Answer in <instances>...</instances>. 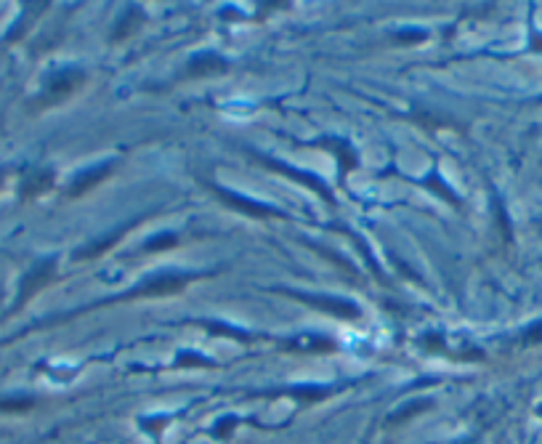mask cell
I'll return each mask as SVG.
<instances>
[{"mask_svg": "<svg viewBox=\"0 0 542 444\" xmlns=\"http://www.w3.org/2000/svg\"><path fill=\"white\" fill-rule=\"evenodd\" d=\"M194 279V274H181V271H160L139 282L136 288L128 290L125 298H157V296H176Z\"/></svg>", "mask_w": 542, "mask_h": 444, "instance_id": "cell-1", "label": "cell"}, {"mask_svg": "<svg viewBox=\"0 0 542 444\" xmlns=\"http://www.w3.org/2000/svg\"><path fill=\"white\" fill-rule=\"evenodd\" d=\"M290 296L298 298L300 303L311 306V309H319L324 311V314L341 317V320H359V317H362V309H359L356 303H351V300L332 298V296H306V293H300V290H293Z\"/></svg>", "mask_w": 542, "mask_h": 444, "instance_id": "cell-2", "label": "cell"}, {"mask_svg": "<svg viewBox=\"0 0 542 444\" xmlns=\"http://www.w3.org/2000/svg\"><path fill=\"white\" fill-rule=\"evenodd\" d=\"M211 189L216 192L218 200H223L229 208H237V211L245 213V216H253V218H285V213H279L277 208H269V205H261V202H255V200H247V197L237 194V192H226V189L218 187V184H211Z\"/></svg>", "mask_w": 542, "mask_h": 444, "instance_id": "cell-3", "label": "cell"}, {"mask_svg": "<svg viewBox=\"0 0 542 444\" xmlns=\"http://www.w3.org/2000/svg\"><path fill=\"white\" fill-rule=\"evenodd\" d=\"M229 72V62L218 54H197L192 56L184 67V78H213Z\"/></svg>", "mask_w": 542, "mask_h": 444, "instance_id": "cell-4", "label": "cell"}, {"mask_svg": "<svg viewBox=\"0 0 542 444\" xmlns=\"http://www.w3.org/2000/svg\"><path fill=\"white\" fill-rule=\"evenodd\" d=\"M83 80H86V72H83V69H61V72H59V75H56V78L48 83L45 99H48V101L66 99L69 93H75V90L83 86Z\"/></svg>", "mask_w": 542, "mask_h": 444, "instance_id": "cell-5", "label": "cell"}, {"mask_svg": "<svg viewBox=\"0 0 542 444\" xmlns=\"http://www.w3.org/2000/svg\"><path fill=\"white\" fill-rule=\"evenodd\" d=\"M253 157L258 160V163H264L269 170H277V173H282V176L295 178V181H300L303 187H309V189H314V192H319L324 200H332V194L327 192V187H324V184H322L317 176H311V173H300V170H293V168L282 165L279 160H271V157H264V155H255V152H253Z\"/></svg>", "mask_w": 542, "mask_h": 444, "instance_id": "cell-6", "label": "cell"}, {"mask_svg": "<svg viewBox=\"0 0 542 444\" xmlns=\"http://www.w3.org/2000/svg\"><path fill=\"white\" fill-rule=\"evenodd\" d=\"M110 173H112V163L86 168L83 173H78V176L72 178V184H69V194H72V197H78V194H86L88 189L99 187L101 181L110 176Z\"/></svg>", "mask_w": 542, "mask_h": 444, "instance_id": "cell-7", "label": "cell"}, {"mask_svg": "<svg viewBox=\"0 0 542 444\" xmlns=\"http://www.w3.org/2000/svg\"><path fill=\"white\" fill-rule=\"evenodd\" d=\"M288 349L293 351H314V354H327V351H335V344L324 335H298V338H290Z\"/></svg>", "mask_w": 542, "mask_h": 444, "instance_id": "cell-8", "label": "cell"}, {"mask_svg": "<svg viewBox=\"0 0 542 444\" xmlns=\"http://www.w3.org/2000/svg\"><path fill=\"white\" fill-rule=\"evenodd\" d=\"M324 144H330L332 155L338 157V163H341V173H351L356 165H359V160H356V152L351 149V144H346L341 139H327Z\"/></svg>", "mask_w": 542, "mask_h": 444, "instance_id": "cell-9", "label": "cell"}, {"mask_svg": "<svg viewBox=\"0 0 542 444\" xmlns=\"http://www.w3.org/2000/svg\"><path fill=\"white\" fill-rule=\"evenodd\" d=\"M128 229H131V223H125V226H117V229H114L110 237H104V240H99V243L88 245L83 253H78V258H96V256H101V253H107L110 247H114V245L120 243Z\"/></svg>", "mask_w": 542, "mask_h": 444, "instance_id": "cell-10", "label": "cell"}, {"mask_svg": "<svg viewBox=\"0 0 542 444\" xmlns=\"http://www.w3.org/2000/svg\"><path fill=\"white\" fill-rule=\"evenodd\" d=\"M51 277H54V261H45L37 269H33L30 279L24 282V298H30L35 290H40L45 282H51Z\"/></svg>", "mask_w": 542, "mask_h": 444, "instance_id": "cell-11", "label": "cell"}, {"mask_svg": "<svg viewBox=\"0 0 542 444\" xmlns=\"http://www.w3.org/2000/svg\"><path fill=\"white\" fill-rule=\"evenodd\" d=\"M178 245V237L170 232H163V234H155V237H149L141 247H139V253H160V250H170V247H176Z\"/></svg>", "mask_w": 542, "mask_h": 444, "instance_id": "cell-12", "label": "cell"}, {"mask_svg": "<svg viewBox=\"0 0 542 444\" xmlns=\"http://www.w3.org/2000/svg\"><path fill=\"white\" fill-rule=\"evenodd\" d=\"M144 22V16H141V11L139 8H131V11L122 16L120 22H117V27H114V33H112V40H122V37H128V35L139 27V24Z\"/></svg>", "mask_w": 542, "mask_h": 444, "instance_id": "cell-13", "label": "cell"}, {"mask_svg": "<svg viewBox=\"0 0 542 444\" xmlns=\"http://www.w3.org/2000/svg\"><path fill=\"white\" fill-rule=\"evenodd\" d=\"M431 407V402H410L407 407H401V410H396L394 415H391V423H404V421H410L412 415H420L423 410H428Z\"/></svg>", "mask_w": 542, "mask_h": 444, "instance_id": "cell-14", "label": "cell"}, {"mask_svg": "<svg viewBox=\"0 0 542 444\" xmlns=\"http://www.w3.org/2000/svg\"><path fill=\"white\" fill-rule=\"evenodd\" d=\"M54 184V176L48 173V170H40V173H35L30 181H27V194H40V192H45V189Z\"/></svg>", "mask_w": 542, "mask_h": 444, "instance_id": "cell-15", "label": "cell"}, {"mask_svg": "<svg viewBox=\"0 0 542 444\" xmlns=\"http://www.w3.org/2000/svg\"><path fill=\"white\" fill-rule=\"evenodd\" d=\"M425 40V33L420 30H412V33H399L396 35V43H423Z\"/></svg>", "mask_w": 542, "mask_h": 444, "instance_id": "cell-16", "label": "cell"}, {"mask_svg": "<svg viewBox=\"0 0 542 444\" xmlns=\"http://www.w3.org/2000/svg\"><path fill=\"white\" fill-rule=\"evenodd\" d=\"M234 426H237V421H234V418H223V421L216 426V436H218V439H226V436L232 433Z\"/></svg>", "mask_w": 542, "mask_h": 444, "instance_id": "cell-17", "label": "cell"}]
</instances>
